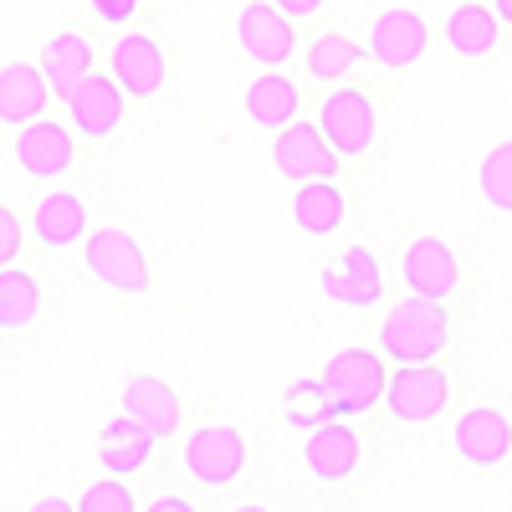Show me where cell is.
<instances>
[{
	"mask_svg": "<svg viewBox=\"0 0 512 512\" xmlns=\"http://www.w3.org/2000/svg\"><path fill=\"white\" fill-rule=\"evenodd\" d=\"M379 349H338L328 364H323V395H328V410L333 420H354V415H369L384 405V390H390V369H384Z\"/></svg>",
	"mask_w": 512,
	"mask_h": 512,
	"instance_id": "1",
	"label": "cell"
},
{
	"mask_svg": "<svg viewBox=\"0 0 512 512\" xmlns=\"http://www.w3.org/2000/svg\"><path fill=\"white\" fill-rule=\"evenodd\" d=\"M451 344V318L436 297H405L384 313L379 323V354L395 359V364H420V359H436Z\"/></svg>",
	"mask_w": 512,
	"mask_h": 512,
	"instance_id": "2",
	"label": "cell"
},
{
	"mask_svg": "<svg viewBox=\"0 0 512 512\" xmlns=\"http://www.w3.org/2000/svg\"><path fill=\"white\" fill-rule=\"evenodd\" d=\"M82 262H88V277L108 292H149V256L123 226H98L82 236Z\"/></svg>",
	"mask_w": 512,
	"mask_h": 512,
	"instance_id": "3",
	"label": "cell"
},
{
	"mask_svg": "<svg viewBox=\"0 0 512 512\" xmlns=\"http://www.w3.org/2000/svg\"><path fill=\"white\" fill-rule=\"evenodd\" d=\"M451 405V379L446 369H436V359L420 364H400L390 374V390H384V410L400 425H436Z\"/></svg>",
	"mask_w": 512,
	"mask_h": 512,
	"instance_id": "4",
	"label": "cell"
},
{
	"mask_svg": "<svg viewBox=\"0 0 512 512\" xmlns=\"http://www.w3.org/2000/svg\"><path fill=\"white\" fill-rule=\"evenodd\" d=\"M185 472H190V482H200L210 492L236 487L246 472V436L236 425H200V431L185 436Z\"/></svg>",
	"mask_w": 512,
	"mask_h": 512,
	"instance_id": "5",
	"label": "cell"
},
{
	"mask_svg": "<svg viewBox=\"0 0 512 512\" xmlns=\"http://www.w3.org/2000/svg\"><path fill=\"white\" fill-rule=\"evenodd\" d=\"M272 164L277 175L292 180V185H308V180H333L338 169H344V154H338L318 123H287L277 128V144H272Z\"/></svg>",
	"mask_w": 512,
	"mask_h": 512,
	"instance_id": "6",
	"label": "cell"
},
{
	"mask_svg": "<svg viewBox=\"0 0 512 512\" xmlns=\"http://www.w3.org/2000/svg\"><path fill=\"white\" fill-rule=\"evenodd\" d=\"M318 128L344 159H359L379 139V113H374L364 88H333L323 98V108H318Z\"/></svg>",
	"mask_w": 512,
	"mask_h": 512,
	"instance_id": "7",
	"label": "cell"
},
{
	"mask_svg": "<svg viewBox=\"0 0 512 512\" xmlns=\"http://www.w3.org/2000/svg\"><path fill=\"white\" fill-rule=\"evenodd\" d=\"M236 41L256 67H287L292 52H297L292 16L277 11V0H246L241 16H236Z\"/></svg>",
	"mask_w": 512,
	"mask_h": 512,
	"instance_id": "8",
	"label": "cell"
},
{
	"mask_svg": "<svg viewBox=\"0 0 512 512\" xmlns=\"http://www.w3.org/2000/svg\"><path fill=\"white\" fill-rule=\"evenodd\" d=\"M123 88H118V77L108 72H88V77H77L72 88L62 93V103H67V118H72V128L82 139H113L118 134V123H123Z\"/></svg>",
	"mask_w": 512,
	"mask_h": 512,
	"instance_id": "9",
	"label": "cell"
},
{
	"mask_svg": "<svg viewBox=\"0 0 512 512\" xmlns=\"http://www.w3.org/2000/svg\"><path fill=\"white\" fill-rule=\"evenodd\" d=\"M451 451H456L466 466H477V472H492V466H502V461L512 456V420H507V410H497V405L461 410L456 431H451Z\"/></svg>",
	"mask_w": 512,
	"mask_h": 512,
	"instance_id": "10",
	"label": "cell"
},
{
	"mask_svg": "<svg viewBox=\"0 0 512 512\" xmlns=\"http://www.w3.org/2000/svg\"><path fill=\"white\" fill-rule=\"evenodd\" d=\"M108 72L118 77V88L128 98H159L164 77H169V62H164V47L149 36V31H123L113 41V57H108Z\"/></svg>",
	"mask_w": 512,
	"mask_h": 512,
	"instance_id": "11",
	"label": "cell"
},
{
	"mask_svg": "<svg viewBox=\"0 0 512 512\" xmlns=\"http://www.w3.org/2000/svg\"><path fill=\"white\" fill-rule=\"evenodd\" d=\"M364 461V441L349 420H323L308 431V446H303V466L313 482H349Z\"/></svg>",
	"mask_w": 512,
	"mask_h": 512,
	"instance_id": "12",
	"label": "cell"
},
{
	"mask_svg": "<svg viewBox=\"0 0 512 512\" xmlns=\"http://www.w3.org/2000/svg\"><path fill=\"white\" fill-rule=\"evenodd\" d=\"M425 41H431V31H425L420 11L410 6H390L379 11L374 26H369V62L390 67V72H405L425 57Z\"/></svg>",
	"mask_w": 512,
	"mask_h": 512,
	"instance_id": "13",
	"label": "cell"
},
{
	"mask_svg": "<svg viewBox=\"0 0 512 512\" xmlns=\"http://www.w3.org/2000/svg\"><path fill=\"white\" fill-rule=\"evenodd\" d=\"M323 292H328V303L349 308V313L374 308L379 297H384V272H379V262H374V251H369V246L338 251L333 262H328V272H323Z\"/></svg>",
	"mask_w": 512,
	"mask_h": 512,
	"instance_id": "14",
	"label": "cell"
},
{
	"mask_svg": "<svg viewBox=\"0 0 512 512\" xmlns=\"http://www.w3.org/2000/svg\"><path fill=\"white\" fill-rule=\"evenodd\" d=\"M400 277H405V287L415 297H436V303H446V297L456 292V282H461V262H456V251L441 236H420L415 246H405Z\"/></svg>",
	"mask_w": 512,
	"mask_h": 512,
	"instance_id": "15",
	"label": "cell"
},
{
	"mask_svg": "<svg viewBox=\"0 0 512 512\" xmlns=\"http://www.w3.org/2000/svg\"><path fill=\"white\" fill-rule=\"evenodd\" d=\"M72 134L62 123H47V118H31L21 123V139H16V164L26 169L31 180H62L67 169H72Z\"/></svg>",
	"mask_w": 512,
	"mask_h": 512,
	"instance_id": "16",
	"label": "cell"
},
{
	"mask_svg": "<svg viewBox=\"0 0 512 512\" xmlns=\"http://www.w3.org/2000/svg\"><path fill=\"white\" fill-rule=\"evenodd\" d=\"M88 200L72 195V190H47L31 210V236L47 246V251H67V246H82L88 236Z\"/></svg>",
	"mask_w": 512,
	"mask_h": 512,
	"instance_id": "17",
	"label": "cell"
},
{
	"mask_svg": "<svg viewBox=\"0 0 512 512\" xmlns=\"http://www.w3.org/2000/svg\"><path fill=\"white\" fill-rule=\"evenodd\" d=\"M57 88L47 82V72H41V62H11L0 67V123H31L47 113V98Z\"/></svg>",
	"mask_w": 512,
	"mask_h": 512,
	"instance_id": "18",
	"label": "cell"
},
{
	"mask_svg": "<svg viewBox=\"0 0 512 512\" xmlns=\"http://www.w3.org/2000/svg\"><path fill=\"white\" fill-rule=\"evenodd\" d=\"M446 47L461 57V62H482L497 52V41H502V21L492 6H482V0H461V6L446 16Z\"/></svg>",
	"mask_w": 512,
	"mask_h": 512,
	"instance_id": "19",
	"label": "cell"
},
{
	"mask_svg": "<svg viewBox=\"0 0 512 512\" xmlns=\"http://www.w3.org/2000/svg\"><path fill=\"white\" fill-rule=\"evenodd\" d=\"M118 410H123V415H134L139 425H149V431H154L159 441L180 436V395L169 390L164 379H154V374L128 379V384H123V405H118Z\"/></svg>",
	"mask_w": 512,
	"mask_h": 512,
	"instance_id": "20",
	"label": "cell"
},
{
	"mask_svg": "<svg viewBox=\"0 0 512 512\" xmlns=\"http://www.w3.org/2000/svg\"><path fill=\"white\" fill-rule=\"evenodd\" d=\"M241 108L256 128H267V134H277V128H287L297 118V82L282 77V67H262V77L246 82L241 93Z\"/></svg>",
	"mask_w": 512,
	"mask_h": 512,
	"instance_id": "21",
	"label": "cell"
},
{
	"mask_svg": "<svg viewBox=\"0 0 512 512\" xmlns=\"http://www.w3.org/2000/svg\"><path fill=\"white\" fill-rule=\"evenodd\" d=\"M154 441H159V436L149 431V425H139L134 415L108 420L103 436H98V461H103V472H118V477L144 472L149 456H154Z\"/></svg>",
	"mask_w": 512,
	"mask_h": 512,
	"instance_id": "22",
	"label": "cell"
},
{
	"mask_svg": "<svg viewBox=\"0 0 512 512\" xmlns=\"http://www.w3.org/2000/svg\"><path fill=\"white\" fill-rule=\"evenodd\" d=\"M344 216H349V200H344V190H338L333 180L297 185V195H292V226L303 236L323 241V236H333L338 226H344Z\"/></svg>",
	"mask_w": 512,
	"mask_h": 512,
	"instance_id": "23",
	"label": "cell"
},
{
	"mask_svg": "<svg viewBox=\"0 0 512 512\" xmlns=\"http://www.w3.org/2000/svg\"><path fill=\"white\" fill-rule=\"evenodd\" d=\"M41 72H47V82L57 93H67L77 77L93 72V41L82 31H57L41 41Z\"/></svg>",
	"mask_w": 512,
	"mask_h": 512,
	"instance_id": "24",
	"label": "cell"
},
{
	"mask_svg": "<svg viewBox=\"0 0 512 512\" xmlns=\"http://www.w3.org/2000/svg\"><path fill=\"white\" fill-rule=\"evenodd\" d=\"M364 57H369V47H359L349 31H323L308 47V77L313 82H344Z\"/></svg>",
	"mask_w": 512,
	"mask_h": 512,
	"instance_id": "25",
	"label": "cell"
},
{
	"mask_svg": "<svg viewBox=\"0 0 512 512\" xmlns=\"http://www.w3.org/2000/svg\"><path fill=\"white\" fill-rule=\"evenodd\" d=\"M41 313V282L26 267H0V328L21 333Z\"/></svg>",
	"mask_w": 512,
	"mask_h": 512,
	"instance_id": "26",
	"label": "cell"
},
{
	"mask_svg": "<svg viewBox=\"0 0 512 512\" xmlns=\"http://www.w3.org/2000/svg\"><path fill=\"white\" fill-rule=\"evenodd\" d=\"M477 190H482V200L497 210V216H512V139H502V144L482 159Z\"/></svg>",
	"mask_w": 512,
	"mask_h": 512,
	"instance_id": "27",
	"label": "cell"
},
{
	"mask_svg": "<svg viewBox=\"0 0 512 512\" xmlns=\"http://www.w3.org/2000/svg\"><path fill=\"white\" fill-rule=\"evenodd\" d=\"M77 507H82V512H134L139 502H134V492H128V487L118 482V472H113V477H103V482H93L88 492H82Z\"/></svg>",
	"mask_w": 512,
	"mask_h": 512,
	"instance_id": "28",
	"label": "cell"
},
{
	"mask_svg": "<svg viewBox=\"0 0 512 512\" xmlns=\"http://www.w3.org/2000/svg\"><path fill=\"white\" fill-rule=\"evenodd\" d=\"M21 256V221H16V210L0 205V267H11Z\"/></svg>",
	"mask_w": 512,
	"mask_h": 512,
	"instance_id": "29",
	"label": "cell"
},
{
	"mask_svg": "<svg viewBox=\"0 0 512 512\" xmlns=\"http://www.w3.org/2000/svg\"><path fill=\"white\" fill-rule=\"evenodd\" d=\"M88 11H93V21H103V26H123V21H134L139 0H88Z\"/></svg>",
	"mask_w": 512,
	"mask_h": 512,
	"instance_id": "30",
	"label": "cell"
},
{
	"mask_svg": "<svg viewBox=\"0 0 512 512\" xmlns=\"http://www.w3.org/2000/svg\"><path fill=\"white\" fill-rule=\"evenodd\" d=\"M323 6H328V0H277V11H287L292 21H313Z\"/></svg>",
	"mask_w": 512,
	"mask_h": 512,
	"instance_id": "31",
	"label": "cell"
},
{
	"mask_svg": "<svg viewBox=\"0 0 512 512\" xmlns=\"http://www.w3.org/2000/svg\"><path fill=\"white\" fill-rule=\"evenodd\" d=\"M149 512H195V502H190V497H180V492H164V497H154V502H149Z\"/></svg>",
	"mask_w": 512,
	"mask_h": 512,
	"instance_id": "32",
	"label": "cell"
},
{
	"mask_svg": "<svg viewBox=\"0 0 512 512\" xmlns=\"http://www.w3.org/2000/svg\"><path fill=\"white\" fill-rule=\"evenodd\" d=\"M492 11H497V21L512 31V0H492Z\"/></svg>",
	"mask_w": 512,
	"mask_h": 512,
	"instance_id": "33",
	"label": "cell"
}]
</instances>
